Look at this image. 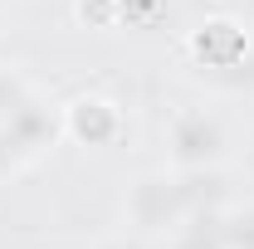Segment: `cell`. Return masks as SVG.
Wrapping results in <instances>:
<instances>
[{"label":"cell","instance_id":"1","mask_svg":"<svg viewBox=\"0 0 254 249\" xmlns=\"http://www.w3.org/2000/svg\"><path fill=\"white\" fill-rule=\"evenodd\" d=\"M127 225L137 235H171L186 225V205H181V190H176V176L166 171H147L137 176L132 190H127Z\"/></svg>","mask_w":254,"mask_h":249},{"label":"cell","instance_id":"2","mask_svg":"<svg viewBox=\"0 0 254 249\" xmlns=\"http://www.w3.org/2000/svg\"><path fill=\"white\" fill-rule=\"evenodd\" d=\"M166 147H171L176 171H186V166H215L225 156V127L210 113L186 108V113H176L171 127H166Z\"/></svg>","mask_w":254,"mask_h":249},{"label":"cell","instance_id":"3","mask_svg":"<svg viewBox=\"0 0 254 249\" xmlns=\"http://www.w3.org/2000/svg\"><path fill=\"white\" fill-rule=\"evenodd\" d=\"M5 132H10V142L20 147L25 156H34V152H44V147H54L59 142V132H64V118L54 113V103H44L39 93H30L10 118H5Z\"/></svg>","mask_w":254,"mask_h":249},{"label":"cell","instance_id":"4","mask_svg":"<svg viewBox=\"0 0 254 249\" xmlns=\"http://www.w3.org/2000/svg\"><path fill=\"white\" fill-rule=\"evenodd\" d=\"M64 132L73 142H83V147H108L123 132V113L108 98H73L64 108Z\"/></svg>","mask_w":254,"mask_h":249},{"label":"cell","instance_id":"5","mask_svg":"<svg viewBox=\"0 0 254 249\" xmlns=\"http://www.w3.org/2000/svg\"><path fill=\"white\" fill-rule=\"evenodd\" d=\"M176 190H181V205H186V220L190 215H220L225 195V176L215 166H186V171H176Z\"/></svg>","mask_w":254,"mask_h":249},{"label":"cell","instance_id":"6","mask_svg":"<svg viewBox=\"0 0 254 249\" xmlns=\"http://www.w3.org/2000/svg\"><path fill=\"white\" fill-rule=\"evenodd\" d=\"M195 49L205 54L210 68H235V63L245 59V34L235 30L230 20H210V25L200 30V39H195Z\"/></svg>","mask_w":254,"mask_h":249},{"label":"cell","instance_id":"7","mask_svg":"<svg viewBox=\"0 0 254 249\" xmlns=\"http://www.w3.org/2000/svg\"><path fill=\"white\" fill-rule=\"evenodd\" d=\"M30 93H34L30 83H25L15 68H5V63H0V123H5V118H10V113H15Z\"/></svg>","mask_w":254,"mask_h":249},{"label":"cell","instance_id":"8","mask_svg":"<svg viewBox=\"0 0 254 249\" xmlns=\"http://www.w3.org/2000/svg\"><path fill=\"white\" fill-rule=\"evenodd\" d=\"M20 161H25V152H20V147L10 142V132L0 127V181H5V176H15V171H20Z\"/></svg>","mask_w":254,"mask_h":249},{"label":"cell","instance_id":"9","mask_svg":"<svg viewBox=\"0 0 254 249\" xmlns=\"http://www.w3.org/2000/svg\"><path fill=\"white\" fill-rule=\"evenodd\" d=\"M93 249H142L137 240H103V245H93Z\"/></svg>","mask_w":254,"mask_h":249},{"label":"cell","instance_id":"10","mask_svg":"<svg viewBox=\"0 0 254 249\" xmlns=\"http://www.w3.org/2000/svg\"><path fill=\"white\" fill-rule=\"evenodd\" d=\"M245 166H250V181H254V142H250V152H245Z\"/></svg>","mask_w":254,"mask_h":249},{"label":"cell","instance_id":"11","mask_svg":"<svg viewBox=\"0 0 254 249\" xmlns=\"http://www.w3.org/2000/svg\"><path fill=\"white\" fill-rule=\"evenodd\" d=\"M250 10H254V0H250Z\"/></svg>","mask_w":254,"mask_h":249}]
</instances>
